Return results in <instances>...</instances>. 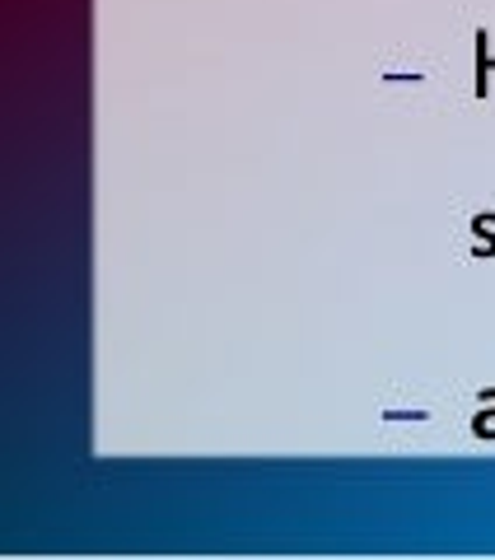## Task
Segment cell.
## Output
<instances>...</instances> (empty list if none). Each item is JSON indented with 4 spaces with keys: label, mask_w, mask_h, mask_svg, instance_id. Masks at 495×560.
I'll list each match as a JSON object with an SVG mask.
<instances>
[{
    "label": "cell",
    "mask_w": 495,
    "mask_h": 560,
    "mask_svg": "<svg viewBox=\"0 0 495 560\" xmlns=\"http://www.w3.org/2000/svg\"><path fill=\"white\" fill-rule=\"evenodd\" d=\"M491 75H495L491 33H486V28H476V84H472V94H476V98H486V94H491Z\"/></svg>",
    "instance_id": "obj_1"
},
{
    "label": "cell",
    "mask_w": 495,
    "mask_h": 560,
    "mask_svg": "<svg viewBox=\"0 0 495 560\" xmlns=\"http://www.w3.org/2000/svg\"><path fill=\"white\" fill-rule=\"evenodd\" d=\"M472 430L482 434V440H491V434H495V411H482V416H476V420H472Z\"/></svg>",
    "instance_id": "obj_2"
}]
</instances>
